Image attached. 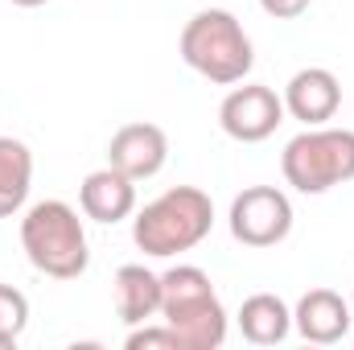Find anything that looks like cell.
<instances>
[{"mask_svg": "<svg viewBox=\"0 0 354 350\" xmlns=\"http://www.w3.org/2000/svg\"><path fill=\"white\" fill-rule=\"evenodd\" d=\"M181 62L202 75L206 83L214 87H231V83H243L256 66V50H252V37L243 33L239 17L227 12V8H202L185 21L181 29Z\"/></svg>", "mask_w": 354, "mask_h": 350, "instance_id": "6da1fadb", "label": "cell"}, {"mask_svg": "<svg viewBox=\"0 0 354 350\" xmlns=\"http://www.w3.org/2000/svg\"><path fill=\"white\" fill-rule=\"evenodd\" d=\"M210 227H214L210 194L198 185H174L132 219V243L153 260H169L198 248L210 235Z\"/></svg>", "mask_w": 354, "mask_h": 350, "instance_id": "7a4b0ae2", "label": "cell"}, {"mask_svg": "<svg viewBox=\"0 0 354 350\" xmlns=\"http://www.w3.org/2000/svg\"><path fill=\"white\" fill-rule=\"evenodd\" d=\"M161 317L181 350H218L227 342V309L198 264H177L161 276Z\"/></svg>", "mask_w": 354, "mask_h": 350, "instance_id": "3957f363", "label": "cell"}, {"mask_svg": "<svg viewBox=\"0 0 354 350\" xmlns=\"http://www.w3.org/2000/svg\"><path fill=\"white\" fill-rule=\"evenodd\" d=\"M21 248H25L29 264L41 276H54V280H75V276L87 272L91 264L83 219H79L75 206H66L58 198L33 202L25 210V219H21Z\"/></svg>", "mask_w": 354, "mask_h": 350, "instance_id": "277c9868", "label": "cell"}, {"mask_svg": "<svg viewBox=\"0 0 354 350\" xmlns=\"http://www.w3.org/2000/svg\"><path fill=\"white\" fill-rule=\"evenodd\" d=\"M284 181L297 194H326L354 181V132L351 128H305L280 153Z\"/></svg>", "mask_w": 354, "mask_h": 350, "instance_id": "5b68a950", "label": "cell"}, {"mask_svg": "<svg viewBox=\"0 0 354 350\" xmlns=\"http://www.w3.org/2000/svg\"><path fill=\"white\" fill-rule=\"evenodd\" d=\"M231 235L243 248H276L292 231V202L276 185H248L231 202Z\"/></svg>", "mask_w": 354, "mask_h": 350, "instance_id": "8992f818", "label": "cell"}, {"mask_svg": "<svg viewBox=\"0 0 354 350\" xmlns=\"http://www.w3.org/2000/svg\"><path fill=\"white\" fill-rule=\"evenodd\" d=\"M218 124L239 145H260L284 124V99L264 83H243L218 103Z\"/></svg>", "mask_w": 354, "mask_h": 350, "instance_id": "52a82bcc", "label": "cell"}, {"mask_svg": "<svg viewBox=\"0 0 354 350\" xmlns=\"http://www.w3.org/2000/svg\"><path fill=\"white\" fill-rule=\"evenodd\" d=\"M169 161V136L157 124H124L107 140V165L128 174L132 181H149Z\"/></svg>", "mask_w": 354, "mask_h": 350, "instance_id": "ba28073f", "label": "cell"}, {"mask_svg": "<svg viewBox=\"0 0 354 350\" xmlns=\"http://www.w3.org/2000/svg\"><path fill=\"white\" fill-rule=\"evenodd\" d=\"M280 99H284V111L292 120H301L305 128H322L342 107V83L326 66H305V71H297L288 79V87H284Z\"/></svg>", "mask_w": 354, "mask_h": 350, "instance_id": "9c48e42d", "label": "cell"}, {"mask_svg": "<svg viewBox=\"0 0 354 350\" xmlns=\"http://www.w3.org/2000/svg\"><path fill=\"white\" fill-rule=\"evenodd\" d=\"M351 305L334 293V288H309L297 309H292V326L305 342H317V347H334L351 334Z\"/></svg>", "mask_w": 354, "mask_h": 350, "instance_id": "30bf717a", "label": "cell"}, {"mask_svg": "<svg viewBox=\"0 0 354 350\" xmlns=\"http://www.w3.org/2000/svg\"><path fill=\"white\" fill-rule=\"evenodd\" d=\"M79 206L95 223H124L136 210V181L120 169H95L79 185Z\"/></svg>", "mask_w": 354, "mask_h": 350, "instance_id": "8fae6325", "label": "cell"}, {"mask_svg": "<svg viewBox=\"0 0 354 350\" xmlns=\"http://www.w3.org/2000/svg\"><path fill=\"white\" fill-rule=\"evenodd\" d=\"M111 297H115V313L128 326H145L149 317L161 313V276L149 272L145 264H124L111 280Z\"/></svg>", "mask_w": 354, "mask_h": 350, "instance_id": "7c38bea8", "label": "cell"}, {"mask_svg": "<svg viewBox=\"0 0 354 350\" xmlns=\"http://www.w3.org/2000/svg\"><path fill=\"white\" fill-rule=\"evenodd\" d=\"M292 330V309L276 293H256L239 305V334L252 347H276Z\"/></svg>", "mask_w": 354, "mask_h": 350, "instance_id": "4fadbf2b", "label": "cell"}, {"mask_svg": "<svg viewBox=\"0 0 354 350\" xmlns=\"http://www.w3.org/2000/svg\"><path fill=\"white\" fill-rule=\"evenodd\" d=\"M33 185V153L17 136H0V219H12Z\"/></svg>", "mask_w": 354, "mask_h": 350, "instance_id": "5bb4252c", "label": "cell"}, {"mask_svg": "<svg viewBox=\"0 0 354 350\" xmlns=\"http://www.w3.org/2000/svg\"><path fill=\"white\" fill-rule=\"evenodd\" d=\"M29 326V297L12 284H0V350H12Z\"/></svg>", "mask_w": 354, "mask_h": 350, "instance_id": "9a60e30c", "label": "cell"}, {"mask_svg": "<svg viewBox=\"0 0 354 350\" xmlns=\"http://www.w3.org/2000/svg\"><path fill=\"white\" fill-rule=\"evenodd\" d=\"M128 350H181V338L174 334V326H132V334L124 338Z\"/></svg>", "mask_w": 354, "mask_h": 350, "instance_id": "2e32d148", "label": "cell"}, {"mask_svg": "<svg viewBox=\"0 0 354 350\" xmlns=\"http://www.w3.org/2000/svg\"><path fill=\"white\" fill-rule=\"evenodd\" d=\"M309 4L313 0H260V8H264L268 17H276V21H297Z\"/></svg>", "mask_w": 354, "mask_h": 350, "instance_id": "e0dca14e", "label": "cell"}, {"mask_svg": "<svg viewBox=\"0 0 354 350\" xmlns=\"http://www.w3.org/2000/svg\"><path fill=\"white\" fill-rule=\"evenodd\" d=\"M17 8H37V4H46V0H12Z\"/></svg>", "mask_w": 354, "mask_h": 350, "instance_id": "ac0fdd59", "label": "cell"}]
</instances>
